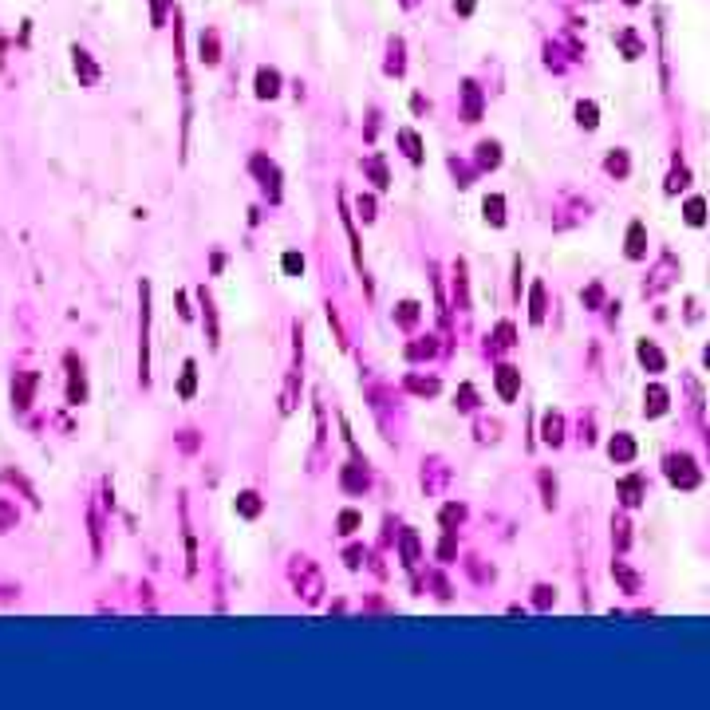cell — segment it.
Wrapping results in <instances>:
<instances>
[{
	"instance_id": "obj_1",
	"label": "cell",
	"mask_w": 710,
	"mask_h": 710,
	"mask_svg": "<svg viewBox=\"0 0 710 710\" xmlns=\"http://www.w3.org/2000/svg\"><path fill=\"white\" fill-rule=\"evenodd\" d=\"M139 383L151 387V284H139Z\"/></svg>"
},
{
	"instance_id": "obj_2",
	"label": "cell",
	"mask_w": 710,
	"mask_h": 710,
	"mask_svg": "<svg viewBox=\"0 0 710 710\" xmlns=\"http://www.w3.org/2000/svg\"><path fill=\"white\" fill-rule=\"evenodd\" d=\"M292 576H296V588L304 592V600H308V604L320 600L324 581H320V569H316L308 557H296V564H292Z\"/></svg>"
},
{
	"instance_id": "obj_3",
	"label": "cell",
	"mask_w": 710,
	"mask_h": 710,
	"mask_svg": "<svg viewBox=\"0 0 710 710\" xmlns=\"http://www.w3.org/2000/svg\"><path fill=\"white\" fill-rule=\"evenodd\" d=\"M63 367H68V407H83L87 402V375H83V363L75 351L63 355Z\"/></svg>"
},
{
	"instance_id": "obj_4",
	"label": "cell",
	"mask_w": 710,
	"mask_h": 710,
	"mask_svg": "<svg viewBox=\"0 0 710 710\" xmlns=\"http://www.w3.org/2000/svg\"><path fill=\"white\" fill-rule=\"evenodd\" d=\"M667 478L679 486V490H695L702 481V474L695 470V462H690V454H671L667 458Z\"/></svg>"
},
{
	"instance_id": "obj_5",
	"label": "cell",
	"mask_w": 710,
	"mask_h": 710,
	"mask_svg": "<svg viewBox=\"0 0 710 710\" xmlns=\"http://www.w3.org/2000/svg\"><path fill=\"white\" fill-rule=\"evenodd\" d=\"M36 387H40V375L36 371H16V379H12V407L20 410H32L36 402Z\"/></svg>"
},
{
	"instance_id": "obj_6",
	"label": "cell",
	"mask_w": 710,
	"mask_h": 710,
	"mask_svg": "<svg viewBox=\"0 0 710 710\" xmlns=\"http://www.w3.org/2000/svg\"><path fill=\"white\" fill-rule=\"evenodd\" d=\"M249 170L257 174V182H260V190L269 194L272 201H280V170H277V162H269L265 154H253V162H249Z\"/></svg>"
},
{
	"instance_id": "obj_7",
	"label": "cell",
	"mask_w": 710,
	"mask_h": 710,
	"mask_svg": "<svg viewBox=\"0 0 710 710\" xmlns=\"http://www.w3.org/2000/svg\"><path fill=\"white\" fill-rule=\"evenodd\" d=\"M71 68H75V75H80L83 87H95L99 83V63H95V56H91L87 48H80V44H71Z\"/></svg>"
},
{
	"instance_id": "obj_8",
	"label": "cell",
	"mask_w": 710,
	"mask_h": 710,
	"mask_svg": "<svg viewBox=\"0 0 710 710\" xmlns=\"http://www.w3.org/2000/svg\"><path fill=\"white\" fill-rule=\"evenodd\" d=\"M182 509V540H186V576L198 572V540H194V529H190V509H186V497L178 501Z\"/></svg>"
},
{
	"instance_id": "obj_9",
	"label": "cell",
	"mask_w": 710,
	"mask_h": 710,
	"mask_svg": "<svg viewBox=\"0 0 710 710\" xmlns=\"http://www.w3.org/2000/svg\"><path fill=\"white\" fill-rule=\"evenodd\" d=\"M198 300H201V320H205V336H210V348H217V308H213V296H210V289L201 284L198 289Z\"/></svg>"
},
{
	"instance_id": "obj_10",
	"label": "cell",
	"mask_w": 710,
	"mask_h": 710,
	"mask_svg": "<svg viewBox=\"0 0 710 710\" xmlns=\"http://www.w3.org/2000/svg\"><path fill=\"white\" fill-rule=\"evenodd\" d=\"M462 119H466V122H478L481 119V91H478V83H474V80L462 83Z\"/></svg>"
},
{
	"instance_id": "obj_11",
	"label": "cell",
	"mask_w": 710,
	"mask_h": 710,
	"mask_svg": "<svg viewBox=\"0 0 710 710\" xmlns=\"http://www.w3.org/2000/svg\"><path fill=\"white\" fill-rule=\"evenodd\" d=\"M517 391H521V371L509 367V363H501V367H497V395L505 402H513V399H517Z\"/></svg>"
},
{
	"instance_id": "obj_12",
	"label": "cell",
	"mask_w": 710,
	"mask_h": 710,
	"mask_svg": "<svg viewBox=\"0 0 710 710\" xmlns=\"http://www.w3.org/2000/svg\"><path fill=\"white\" fill-rule=\"evenodd\" d=\"M277 95H280V71L260 68L257 71V99H277Z\"/></svg>"
},
{
	"instance_id": "obj_13",
	"label": "cell",
	"mask_w": 710,
	"mask_h": 710,
	"mask_svg": "<svg viewBox=\"0 0 710 710\" xmlns=\"http://www.w3.org/2000/svg\"><path fill=\"white\" fill-rule=\"evenodd\" d=\"M340 486H343L348 493H363V490L371 486V478H367V470H363V466H343Z\"/></svg>"
},
{
	"instance_id": "obj_14",
	"label": "cell",
	"mask_w": 710,
	"mask_h": 710,
	"mask_svg": "<svg viewBox=\"0 0 710 710\" xmlns=\"http://www.w3.org/2000/svg\"><path fill=\"white\" fill-rule=\"evenodd\" d=\"M194 391H198V363L186 360L182 363V379H178V399H194Z\"/></svg>"
},
{
	"instance_id": "obj_15",
	"label": "cell",
	"mask_w": 710,
	"mask_h": 710,
	"mask_svg": "<svg viewBox=\"0 0 710 710\" xmlns=\"http://www.w3.org/2000/svg\"><path fill=\"white\" fill-rule=\"evenodd\" d=\"M87 533H91V552L99 557L103 552V513H99V505H91L87 509Z\"/></svg>"
},
{
	"instance_id": "obj_16",
	"label": "cell",
	"mask_w": 710,
	"mask_h": 710,
	"mask_svg": "<svg viewBox=\"0 0 710 710\" xmlns=\"http://www.w3.org/2000/svg\"><path fill=\"white\" fill-rule=\"evenodd\" d=\"M640 363H643V367L651 371V375H659V371L667 367V360H663V351L655 348V343H647V340L640 343Z\"/></svg>"
},
{
	"instance_id": "obj_17",
	"label": "cell",
	"mask_w": 710,
	"mask_h": 710,
	"mask_svg": "<svg viewBox=\"0 0 710 710\" xmlns=\"http://www.w3.org/2000/svg\"><path fill=\"white\" fill-rule=\"evenodd\" d=\"M422 560V549H419V533L414 529H402V564L407 569H414Z\"/></svg>"
},
{
	"instance_id": "obj_18",
	"label": "cell",
	"mask_w": 710,
	"mask_h": 710,
	"mask_svg": "<svg viewBox=\"0 0 710 710\" xmlns=\"http://www.w3.org/2000/svg\"><path fill=\"white\" fill-rule=\"evenodd\" d=\"M643 253H647V233H643L640 221H631V229H628V257L640 260Z\"/></svg>"
},
{
	"instance_id": "obj_19",
	"label": "cell",
	"mask_w": 710,
	"mask_h": 710,
	"mask_svg": "<svg viewBox=\"0 0 710 710\" xmlns=\"http://www.w3.org/2000/svg\"><path fill=\"white\" fill-rule=\"evenodd\" d=\"M643 410H647V419H659L663 410H667V391H663V387H647V395H643Z\"/></svg>"
},
{
	"instance_id": "obj_20",
	"label": "cell",
	"mask_w": 710,
	"mask_h": 710,
	"mask_svg": "<svg viewBox=\"0 0 710 710\" xmlns=\"http://www.w3.org/2000/svg\"><path fill=\"white\" fill-rule=\"evenodd\" d=\"M540 434H545V442H549V446H560V442H564V419H560L557 410H552V414H545V426H540Z\"/></svg>"
},
{
	"instance_id": "obj_21",
	"label": "cell",
	"mask_w": 710,
	"mask_h": 710,
	"mask_svg": "<svg viewBox=\"0 0 710 710\" xmlns=\"http://www.w3.org/2000/svg\"><path fill=\"white\" fill-rule=\"evenodd\" d=\"M399 146L407 151V158L414 162V166L422 162V139H419V134H414L410 127H402V130H399Z\"/></svg>"
},
{
	"instance_id": "obj_22",
	"label": "cell",
	"mask_w": 710,
	"mask_h": 710,
	"mask_svg": "<svg viewBox=\"0 0 710 710\" xmlns=\"http://www.w3.org/2000/svg\"><path fill=\"white\" fill-rule=\"evenodd\" d=\"M608 454H611V462H631L635 458V442H631L628 434H616V438L608 442Z\"/></svg>"
},
{
	"instance_id": "obj_23",
	"label": "cell",
	"mask_w": 710,
	"mask_h": 710,
	"mask_svg": "<svg viewBox=\"0 0 710 710\" xmlns=\"http://www.w3.org/2000/svg\"><path fill=\"white\" fill-rule=\"evenodd\" d=\"M529 320L545 324V284L540 280H533V289H529Z\"/></svg>"
},
{
	"instance_id": "obj_24",
	"label": "cell",
	"mask_w": 710,
	"mask_h": 710,
	"mask_svg": "<svg viewBox=\"0 0 710 710\" xmlns=\"http://www.w3.org/2000/svg\"><path fill=\"white\" fill-rule=\"evenodd\" d=\"M363 170L371 174V182H375V190H387L391 178H387V166H383L379 154H371V158H363Z\"/></svg>"
},
{
	"instance_id": "obj_25",
	"label": "cell",
	"mask_w": 710,
	"mask_h": 710,
	"mask_svg": "<svg viewBox=\"0 0 710 710\" xmlns=\"http://www.w3.org/2000/svg\"><path fill=\"white\" fill-rule=\"evenodd\" d=\"M217 60H221V40L213 28H205L201 32V63H217Z\"/></svg>"
},
{
	"instance_id": "obj_26",
	"label": "cell",
	"mask_w": 710,
	"mask_h": 710,
	"mask_svg": "<svg viewBox=\"0 0 710 710\" xmlns=\"http://www.w3.org/2000/svg\"><path fill=\"white\" fill-rule=\"evenodd\" d=\"M497 162H501V146H497V142H490V139L478 142V170H493Z\"/></svg>"
},
{
	"instance_id": "obj_27",
	"label": "cell",
	"mask_w": 710,
	"mask_h": 710,
	"mask_svg": "<svg viewBox=\"0 0 710 710\" xmlns=\"http://www.w3.org/2000/svg\"><path fill=\"white\" fill-rule=\"evenodd\" d=\"M481 210H486V221H490V225H505V198H501V194H490V198L481 201Z\"/></svg>"
},
{
	"instance_id": "obj_28",
	"label": "cell",
	"mask_w": 710,
	"mask_h": 710,
	"mask_svg": "<svg viewBox=\"0 0 710 710\" xmlns=\"http://www.w3.org/2000/svg\"><path fill=\"white\" fill-rule=\"evenodd\" d=\"M260 509H265L260 493H253V490L237 493V513H241V517H260Z\"/></svg>"
},
{
	"instance_id": "obj_29",
	"label": "cell",
	"mask_w": 710,
	"mask_h": 710,
	"mask_svg": "<svg viewBox=\"0 0 710 710\" xmlns=\"http://www.w3.org/2000/svg\"><path fill=\"white\" fill-rule=\"evenodd\" d=\"M20 525V509H16V501L0 497V533H12Z\"/></svg>"
},
{
	"instance_id": "obj_30",
	"label": "cell",
	"mask_w": 710,
	"mask_h": 710,
	"mask_svg": "<svg viewBox=\"0 0 710 710\" xmlns=\"http://www.w3.org/2000/svg\"><path fill=\"white\" fill-rule=\"evenodd\" d=\"M640 493H643V481L640 478H623L620 481V501L628 505V509H631V505H640Z\"/></svg>"
},
{
	"instance_id": "obj_31",
	"label": "cell",
	"mask_w": 710,
	"mask_h": 710,
	"mask_svg": "<svg viewBox=\"0 0 710 710\" xmlns=\"http://www.w3.org/2000/svg\"><path fill=\"white\" fill-rule=\"evenodd\" d=\"M611 576L623 584V592H640V576H635V572H631L623 560H616V564H611Z\"/></svg>"
},
{
	"instance_id": "obj_32",
	"label": "cell",
	"mask_w": 710,
	"mask_h": 710,
	"mask_svg": "<svg viewBox=\"0 0 710 710\" xmlns=\"http://www.w3.org/2000/svg\"><path fill=\"white\" fill-rule=\"evenodd\" d=\"M395 320H399L402 331H410L414 324H419V304H414V300H402L399 312H395Z\"/></svg>"
},
{
	"instance_id": "obj_33",
	"label": "cell",
	"mask_w": 710,
	"mask_h": 710,
	"mask_svg": "<svg viewBox=\"0 0 710 710\" xmlns=\"http://www.w3.org/2000/svg\"><path fill=\"white\" fill-rule=\"evenodd\" d=\"M576 122H581L584 130H596V122H600V110H596V103H576Z\"/></svg>"
},
{
	"instance_id": "obj_34",
	"label": "cell",
	"mask_w": 710,
	"mask_h": 710,
	"mask_svg": "<svg viewBox=\"0 0 710 710\" xmlns=\"http://www.w3.org/2000/svg\"><path fill=\"white\" fill-rule=\"evenodd\" d=\"M604 170L616 174V178H628V154H623V151H611L608 158H604Z\"/></svg>"
},
{
	"instance_id": "obj_35",
	"label": "cell",
	"mask_w": 710,
	"mask_h": 710,
	"mask_svg": "<svg viewBox=\"0 0 710 710\" xmlns=\"http://www.w3.org/2000/svg\"><path fill=\"white\" fill-rule=\"evenodd\" d=\"M174 12L170 0H151V28H166V16Z\"/></svg>"
},
{
	"instance_id": "obj_36",
	"label": "cell",
	"mask_w": 710,
	"mask_h": 710,
	"mask_svg": "<svg viewBox=\"0 0 710 710\" xmlns=\"http://www.w3.org/2000/svg\"><path fill=\"white\" fill-rule=\"evenodd\" d=\"M683 217H687V225H702V221H706V201H702V198H690L687 210H683Z\"/></svg>"
},
{
	"instance_id": "obj_37",
	"label": "cell",
	"mask_w": 710,
	"mask_h": 710,
	"mask_svg": "<svg viewBox=\"0 0 710 710\" xmlns=\"http://www.w3.org/2000/svg\"><path fill=\"white\" fill-rule=\"evenodd\" d=\"M407 391H414V395H438V379H419V375H410Z\"/></svg>"
},
{
	"instance_id": "obj_38",
	"label": "cell",
	"mask_w": 710,
	"mask_h": 710,
	"mask_svg": "<svg viewBox=\"0 0 710 710\" xmlns=\"http://www.w3.org/2000/svg\"><path fill=\"white\" fill-rule=\"evenodd\" d=\"M360 525H363V517H360L355 509H343V513H340V533H343V537H351V533L360 529Z\"/></svg>"
},
{
	"instance_id": "obj_39",
	"label": "cell",
	"mask_w": 710,
	"mask_h": 710,
	"mask_svg": "<svg viewBox=\"0 0 710 710\" xmlns=\"http://www.w3.org/2000/svg\"><path fill=\"white\" fill-rule=\"evenodd\" d=\"M540 493H545V509H552L557 505V481H552V474H540Z\"/></svg>"
},
{
	"instance_id": "obj_40",
	"label": "cell",
	"mask_w": 710,
	"mask_h": 710,
	"mask_svg": "<svg viewBox=\"0 0 710 710\" xmlns=\"http://www.w3.org/2000/svg\"><path fill=\"white\" fill-rule=\"evenodd\" d=\"M478 407V391L470 387V383H462V391H458V410H474Z\"/></svg>"
},
{
	"instance_id": "obj_41",
	"label": "cell",
	"mask_w": 710,
	"mask_h": 710,
	"mask_svg": "<svg viewBox=\"0 0 710 710\" xmlns=\"http://www.w3.org/2000/svg\"><path fill=\"white\" fill-rule=\"evenodd\" d=\"M462 517H466V509H462V505H446V509H442V525H446V529L462 525Z\"/></svg>"
},
{
	"instance_id": "obj_42",
	"label": "cell",
	"mask_w": 710,
	"mask_h": 710,
	"mask_svg": "<svg viewBox=\"0 0 710 710\" xmlns=\"http://www.w3.org/2000/svg\"><path fill=\"white\" fill-rule=\"evenodd\" d=\"M284 272H289V277H300V272H304V257H300V253H284Z\"/></svg>"
},
{
	"instance_id": "obj_43",
	"label": "cell",
	"mask_w": 710,
	"mask_h": 710,
	"mask_svg": "<svg viewBox=\"0 0 710 710\" xmlns=\"http://www.w3.org/2000/svg\"><path fill=\"white\" fill-rule=\"evenodd\" d=\"M679 190H687V170H683V166L671 174V182H667V194H679Z\"/></svg>"
},
{
	"instance_id": "obj_44",
	"label": "cell",
	"mask_w": 710,
	"mask_h": 710,
	"mask_svg": "<svg viewBox=\"0 0 710 710\" xmlns=\"http://www.w3.org/2000/svg\"><path fill=\"white\" fill-rule=\"evenodd\" d=\"M552 600H557V592H552V588H545V584H540V588H537V596H533V604H537V608H549Z\"/></svg>"
},
{
	"instance_id": "obj_45",
	"label": "cell",
	"mask_w": 710,
	"mask_h": 710,
	"mask_svg": "<svg viewBox=\"0 0 710 710\" xmlns=\"http://www.w3.org/2000/svg\"><path fill=\"white\" fill-rule=\"evenodd\" d=\"M178 446H182V450H186V454H194V450H198V431H182Z\"/></svg>"
},
{
	"instance_id": "obj_46",
	"label": "cell",
	"mask_w": 710,
	"mask_h": 710,
	"mask_svg": "<svg viewBox=\"0 0 710 710\" xmlns=\"http://www.w3.org/2000/svg\"><path fill=\"white\" fill-rule=\"evenodd\" d=\"M497 348H513V324H497Z\"/></svg>"
},
{
	"instance_id": "obj_47",
	"label": "cell",
	"mask_w": 710,
	"mask_h": 710,
	"mask_svg": "<svg viewBox=\"0 0 710 710\" xmlns=\"http://www.w3.org/2000/svg\"><path fill=\"white\" fill-rule=\"evenodd\" d=\"M616 549H620V552L628 549V521H623V517L616 521Z\"/></svg>"
},
{
	"instance_id": "obj_48",
	"label": "cell",
	"mask_w": 710,
	"mask_h": 710,
	"mask_svg": "<svg viewBox=\"0 0 710 710\" xmlns=\"http://www.w3.org/2000/svg\"><path fill=\"white\" fill-rule=\"evenodd\" d=\"M604 300V292H600V284H592V289L588 292H584V304H588V308H596V304H600Z\"/></svg>"
},
{
	"instance_id": "obj_49",
	"label": "cell",
	"mask_w": 710,
	"mask_h": 710,
	"mask_svg": "<svg viewBox=\"0 0 710 710\" xmlns=\"http://www.w3.org/2000/svg\"><path fill=\"white\" fill-rule=\"evenodd\" d=\"M360 217H363V221L375 217V198H360Z\"/></svg>"
},
{
	"instance_id": "obj_50",
	"label": "cell",
	"mask_w": 710,
	"mask_h": 710,
	"mask_svg": "<svg viewBox=\"0 0 710 710\" xmlns=\"http://www.w3.org/2000/svg\"><path fill=\"white\" fill-rule=\"evenodd\" d=\"M399 48H402L399 40L391 44V56H399ZM387 71H391V75H399V71H402V60H391V63H387Z\"/></svg>"
},
{
	"instance_id": "obj_51",
	"label": "cell",
	"mask_w": 710,
	"mask_h": 710,
	"mask_svg": "<svg viewBox=\"0 0 710 710\" xmlns=\"http://www.w3.org/2000/svg\"><path fill=\"white\" fill-rule=\"evenodd\" d=\"M343 560H348V569H360V564H363V549H348V552H343Z\"/></svg>"
},
{
	"instance_id": "obj_52",
	"label": "cell",
	"mask_w": 710,
	"mask_h": 710,
	"mask_svg": "<svg viewBox=\"0 0 710 710\" xmlns=\"http://www.w3.org/2000/svg\"><path fill=\"white\" fill-rule=\"evenodd\" d=\"M178 312H182V320H190V300H186V292H178Z\"/></svg>"
},
{
	"instance_id": "obj_53",
	"label": "cell",
	"mask_w": 710,
	"mask_h": 710,
	"mask_svg": "<svg viewBox=\"0 0 710 710\" xmlns=\"http://www.w3.org/2000/svg\"><path fill=\"white\" fill-rule=\"evenodd\" d=\"M454 8H458L462 16H470V12H474V0H454Z\"/></svg>"
},
{
	"instance_id": "obj_54",
	"label": "cell",
	"mask_w": 710,
	"mask_h": 710,
	"mask_svg": "<svg viewBox=\"0 0 710 710\" xmlns=\"http://www.w3.org/2000/svg\"><path fill=\"white\" fill-rule=\"evenodd\" d=\"M702 363H706V367H710V348H706V351H702Z\"/></svg>"
}]
</instances>
